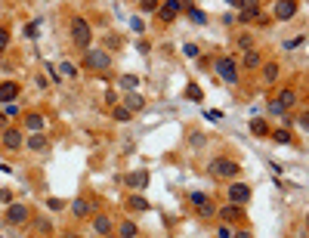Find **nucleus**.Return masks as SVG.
I'll return each instance as SVG.
<instances>
[{
	"label": "nucleus",
	"mask_w": 309,
	"mask_h": 238,
	"mask_svg": "<svg viewBox=\"0 0 309 238\" xmlns=\"http://www.w3.org/2000/svg\"><path fill=\"white\" fill-rule=\"evenodd\" d=\"M71 43L77 50H90V43H93V28H90V22L84 16L71 19Z\"/></svg>",
	"instance_id": "f257e3e1"
},
{
	"label": "nucleus",
	"mask_w": 309,
	"mask_h": 238,
	"mask_svg": "<svg viewBox=\"0 0 309 238\" xmlns=\"http://www.w3.org/2000/svg\"><path fill=\"white\" fill-rule=\"evenodd\" d=\"M207 173L216 176V179H235L238 173H241V164L232 161V158H213V161L207 164Z\"/></svg>",
	"instance_id": "f03ea898"
},
{
	"label": "nucleus",
	"mask_w": 309,
	"mask_h": 238,
	"mask_svg": "<svg viewBox=\"0 0 309 238\" xmlns=\"http://www.w3.org/2000/svg\"><path fill=\"white\" fill-rule=\"evenodd\" d=\"M84 65L93 68V71H111V56H108V50L90 47V50H84Z\"/></svg>",
	"instance_id": "7ed1b4c3"
},
{
	"label": "nucleus",
	"mask_w": 309,
	"mask_h": 238,
	"mask_svg": "<svg viewBox=\"0 0 309 238\" xmlns=\"http://www.w3.org/2000/svg\"><path fill=\"white\" fill-rule=\"evenodd\" d=\"M213 68H216V77H220V81H226L229 87L238 84V62L232 59V56H220V59L213 62Z\"/></svg>",
	"instance_id": "20e7f679"
},
{
	"label": "nucleus",
	"mask_w": 309,
	"mask_h": 238,
	"mask_svg": "<svg viewBox=\"0 0 309 238\" xmlns=\"http://www.w3.org/2000/svg\"><path fill=\"white\" fill-rule=\"evenodd\" d=\"M0 145H3L6 152H22L25 149V133H22L19 127H6L3 133H0Z\"/></svg>",
	"instance_id": "39448f33"
},
{
	"label": "nucleus",
	"mask_w": 309,
	"mask_h": 238,
	"mask_svg": "<svg viewBox=\"0 0 309 238\" xmlns=\"http://www.w3.org/2000/svg\"><path fill=\"white\" fill-rule=\"evenodd\" d=\"M31 220V210L25 207V204H19V201H13V204H6V213H3V223H9V226H25Z\"/></svg>",
	"instance_id": "423d86ee"
},
{
	"label": "nucleus",
	"mask_w": 309,
	"mask_h": 238,
	"mask_svg": "<svg viewBox=\"0 0 309 238\" xmlns=\"http://www.w3.org/2000/svg\"><path fill=\"white\" fill-rule=\"evenodd\" d=\"M226 195H229V204H238V207H244V204L250 201V186H247V183H232Z\"/></svg>",
	"instance_id": "0eeeda50"
},
{
	"label": "nucleus",
	"mask_w": 309,
	"mask_h": 238,
	"mask_svg": "<svg viewBox=\"0 0 309 238\" xmlns=\"http://www.w3.org/2000/svg\"><path fill=\"white\" fill-rule=\"evenodd\" d=\"M272 16H275L278 22H291V19L297 16V0H275Z\"/></svg>",
	"instance_id": "6e6552de"
},
{
	"label": "nucleus",
	"mask_w": 309,
	"mask_h": 238,
	"mask_svg": "<svg viewBox=\"0 0 309 238\" xmlns=\"http://www.w3.org/2000/svg\"><path fill=\"white\" fill-rule=\"evenodd\" d=\"M93 207H96V204H90L84 195H77L71 201V217L74 220H90V217H93Z\"/></svg>",
	"instance_id": "1a4fd4ad"
},
{
	"label": "nucleus",
	"mask_w": 309,
	"mask_h": 238,
	"mask_svg": "<svg viewBox=\"0 0 309 238\" xmlns=\"http://www.w3.org/2000/svg\"><path fill=\"white\" fill-rule=\"evenodd\" d=\"M216 217H220L226 226H235L238 220H244V207H238V204H226V207L216 210Z\"/></svg>",
	"instance_id": "9d476101"
},
{
	"label": "nucleus",
	"mask_w": 309,
	"mask_h": 238,
	"mask_svg": "<svg viewBox=\"0 0 309 238\" xmlns=\"http://www.w3.org/2000/svg\"><path fill=\"white\" fill-rule=\"evenodd\" d=\"M179 13H182V0H164V3L158 6V16H161L164 22H173Z\"/></svg>",
	"instance_id": "9b49d317"
},
{
	"label": "nucleus",
	"mask_w": 309,
	"mask_h": 238,
	"mask_svg": "<svg viewBox=\"0 0 309 238\" xmlns=\"http://www.w3.org/2000/svg\"><path fill=\"white\" fill-rule=\"evenodd\" d=\"M111 229H114V220L108 217V213H96V217H93V235L105 238Z\"/></svg>",
	"instance_id": "f8f14e48"
},
{
	"label": "nucleus",
	"mask_w": 309,
	"mask_h": 238,
	"mask_svg": "<svg viewBox=\"0 0 309 238\" xmlns=\"http://www.w3.org/2000/svg\"><path fill=\"white\" fill-rule=\"evenodd\" d=\"M43 127H47V118H43L40 111H28L25 115V130L28 133H43Z\"/></svg>",
	"instance_id": "ddd939ff"
},
{
	"label": "nucleus",
	"mask_w": 309,
	"mask_h": 238,
	"mask_svg": "<svg viewBox=\"0 0 309 238\" xmlns=\"http://www.w3.org/2000/svg\"><path fill=\"white\" fill-rule=\"evenodd\" d=\"M124 183H127L130 189H136V192L145 189V186H148V170H133V173L124 176Z\"/></svg>",
	"instance_id": "4468645a"
},
{
	"label": "nucleus",
	"mask_w": 309,
	"mask_h": 238,
	"mask_svg": "<svg viewBox=\"0 0 309 238\" xmlns=\"http://www.w3.org/2000/svg\"><path fill=\"white\" fill-rule=\"evenodd\" d=\"M19 96V84L16 81H3L0 84V102H16Z\"/></svg>",
	"instance_id": "2eb2a0df"
},
{
	"label": "nucleus",
	"mask_w": 309,
	"mask_h": 238,
	"mask_svg": "<svg viewBox=\"0 0 309 238\" xmlns=\"http://www.w3.org/2000/svg\"><path fill=\"white\" fill-rule=\"evenodd\" d=\"M47 136H43V133H31L28 136V139H25V149H31V152H47Z\"/></svg>",
	"instance_id": "dca6fc26"
},
{
	"label": "nucleus",
	"mask_w": 309,
	"mask_h": 238,
	"mask_svg": "<svg viewBox=\"0 0 309 238\" xmlns=\"http://www.w3.org/2000/svg\"><path fill=\"white\" fill-rule=\"evenodd\" d=\"M121 99H124V108H127V111H142L145 108V99L136 93V90H133V93H127V96H121Z\"/></svg>",
	"instance_id": "f3484780"
},
{
	"label": "nucleus",
	"mask_w": 309,
	"mask_h": 238,
	"mask_svg": "<svg viewBox=\"0 0 309 238\" xmlns=\"http://www.w3.org/2000/svg\"><path fill=\"white\" fill-rule=\"evenodd\" d=\"M297 99H300V96H297V90H291V87H284V90H281V93H278V105H281L284 111H288V108H294V105H297Z\"/></svg>",
	"instance_id": "a211bd4d"
},
{
	"label": "nucleus",
	"mask_w": 309,
	"mask_h": 238,
	"mask_svg": "<svg viewBox=\"0 0 309 238\" xmlns=\"http://www.w3.org/2000/svg\"><path fill=\"white\" fill-rule=\"evenodd\" d=\"M260 68H263V81H266V87H272V84L278 81V71H281L278 62H266V65H260Z\"/></svg>",
	"instance_id": "6ab92c4d"
},
{
	"label": "nucleus",
	"mask_w": 309,
	"mask_h": 238,
	"mask_svg": "<svg viewBox=\"0 0 309 238\" xmlns=\"http://www.w3.org/2000/svg\"><path fill=\"white\" fill-rule=\"evenodd\" d=\"M241 65L247 68V71H254V68H260V65H263V56H260L257 50H244V56H241Z\"/></svg>",
	"instance_id": "aec40b11"
},
{
	"label": "nucleus",
	"mask_w": 309,
	"mask_h": 238,
	"mask_svg": "<svg viewBox=\"0 0 309 238\" xmlns=\"http://www.w3.org/2000/svg\"><path fill=\"white\" fill-rule=\"evenodd\" d=\"M257 19H260V6L244 3L241 9H238V22H257Z\"/></svg>",
	"instance_id": "412c9836"
},
{
	"label": "nucleus",
	"mask_w": 309,
	"mask_h": 238,
	"mask_svg": "<svg viewBox=\"0 0 309 238\" xmlns=\"http://www.w3.org/2000/svg\"><path fill=\"white\" fill-rule=\"evenodd\" d=\"M182 9H186V13H189V19L195 22V25H207V16H204V13H201L198 6H192L189 0H182Z\"/></svg>",
	"instance_id": "4be33fe9"
},
{
	"label": "nucleus",
	"mask_w": 309,
	"mask_h": 238,
	"mask_svg": "<svg viewBox=\"0 0 309 238\" xmlns=\"http://www.w3.org/2000/svg\"><path fill=\"white\" fill-rule=\"evenodd\" d=\"M127 207H130V210H136V213H145V210H148V198L136 192V195H130V198H127Z\"/></svg>",
	"instance_id": "5701e85b"
},
{
	"label": "nucleus",
	"mask_w": 309,
	"mask_h": 238,
	"mask_svg": "<svg viewBox=\"0 0 309 238\" xmlns=\"http://www.w3.org/2000/svg\"><path fill=\"white\" fill-rule=\"evenodd\" d=\"M136 87H139V74H121V77H118V90H127V93H133Z\"/></svg>",
	"instance_id": "b1692460"
},
{
	"label": "nucleus",
	"mask_w": 309,
	"mask_h": 238,
	"mask_svg": "<svg viewBox=\"0 0 309 238\" xmlns=\"http://www.w3.org/2000/svg\"><path fill=\"white\" fill-rule=\"evenodd\" d=\"M247 127H250V133H254V136H269L272 133L269 130V121H263V118H250Z\"/></svg>",
	"instance_id": "393cba45"
},
{
	"label": "nucleus",
	"mask_w": 309,
	"mask_h": 238,
	"mask_svg": "<svg viewBox=\"0 0 309 238\" xmlns=\"http://www.w3.org/2000/svg\"><path fill=\"white\" fill-rule=\"evenodd\" d=\"M118 235H121V238H136V235H139V229H136L133 220H121V223H118Z\"/></svg>",
	"instance_id": "a878e982"
},
{
	"label": "nucleus",
	"mask_w": 309,
	"mask_h": 238,
	"mask_svg": "<svg viewBox=\"0 0 309 238\" xmlns=\"http://www.w3.org/2000/svg\"><path fill=\"white\" fill-rule=\"evenodd\" d=\"M56 74H59V77H68V81H74V77H77V65H74V62H59Z\"/></svg>",
	"instance_id": "bb28decb"
},
{
	"label": "nucleus",
	"mask_w": 309,
	"mask_h": 238,
	"mask_svg": "<svg viewBox=\"0 0 309 238\" xmlns=\"http://www.w3.org/2000/svg\"><path fill=\"white\" fill-rule=\"evenodd\" d=\"M111 118L118 121V124H127V121L133 118V111H127L124 105H114V108H111Z\"/></svg>",
	"instance_id": "cd10ccee"
},
{
	"label": "nucleus",
	"mask_w": 309,
	"mask_h": 238,
	"mask_svg": "<svg viewBox=\"0 0 309 238\" xmlns=\"http://www.w3.org/2000/svg\"><path fill=\"white\" fill-rule=\"evenodd\" d=\"M275 142H281V145H288V142H294V136H291V130L288 127H281V130H275V133H269Z\"/></svg>",
	"instance_id": "c85d7f7f"
},
{
	"label": "nucleus",
	"mask_w": 309,
	"mask_h": 238,
	"mask_svg": "<svg viewBox=\"0 0 309 238\" xmlns=\"http://www.w3.org/2000/svg\"><path fill=\"white\" fill-rule=\"evenodd\" d=\"M186 99H189V102H201V99H204L201 87H198V84H189V87H186Z\"/></svg>",
	"instance_id": "c756f323"
},
{
	"label": "nucleus",
	"mask_w": 309,
	"mask_h": 238,
	"mask_svg": "<svg viewBox=\"0 0 309 238\" xmlns=\"http://www.w3.org/2000/svg\"><path fill=\"white\" fill-rule=\"evenodd\" d=\"M204 142H207V136H204V133H192V136H189V145H192V149H204Z\"/></svg>",
	"instance_id": "7c9ffc66"
},
{
	"label": "nucleus",
	"mask_w": 309,
	"mask_h": 238,
	"mask_svg": "<svg viewBox=\"0 0 309 238\" xmlns=\"http://www.w3.org/2000/svg\"><path fill=\"white\" fill-rule=\"evenodd\" d=\"M300 43H306V34H297V37H294V40H284V43H281V47H284V50H288V53H291V50H297V47H300Z\"/></svg>",
	"instance_id": "2f4dec72"
},
{
	"label": "nucleus",
	"mask_w": 309,
	"mask_h": 238,
	"mask_svg": "<svg viewBox=\"0 0 309 238\" xmlns=\"http://www.w3.org/2000/svg\"><path fill=\"white\" fill-rule=\"evenodd\" d=\"M182 56H189V59H198V56H201L198 43H186V47H182Z\"/></svg>",
	"instance_id": "473e14b6"
},
{
	"label": "nucleus",
	"mask_w": 309,
	"mask_h": 238,
	"mask_svg": "<svg viewBox=\"0 0 309 238\" xmlns=\"http://www.w3.org/2000/svg\"><path fill=\"white\" fill-rule=\"evenodd\" d=\"M139 3H142V13H158L161 0H139Z\"/></svg>",
	"instance_id": "72a5a7b5"
},
{
	"label": "nucleus",
	"mask_w": 309,
	"mask_h": 238,
	"mask_svg": "<svg viewBox=\"0 0 309 238\" xmlns=\"http://www.w3.org/2000/svg\"><path fill=\"white\" fill-rule=\"evenodd\" d=\"M189 201L195 204V207H201V204L207 201V192H192V195H189Z\"/></svg>",
	"instance_id": "f704fd0d"
},
{
	"label": "nucleus",
	"mask_w": 309,
	"mask_h": 238,
	"mask_svg": "<svg viewBox=\"0 0 309 238\" xmlns=\"http://www.w3.org/2000/svg\"><path fill=\"white\" fill-rule=\"evenodd\" d=\"M213 213H216V207H213L210 201H204L201 207H198V217H213Z\"/></svg>",
	"instance_id": "c9c22d12"
},
{
	"label": "nucleus",
	"mask_w": 309,
	"mask_h": 238,
	"mask_svg": "<svg viewBox=\"0 0 309 238\" xmlns=\"http://www.w3.org/2000/svg\"><path fill=\"white\" fill-rule=\"evenodd\" d=\"M6 47H9V31H6V25H0V53Z\"/></svg>",
	"instance_id": "e433bc0d"
},
{
	"label": "nucleus",
	"mask_w": 309,
	"mask_h": 238,
	"mask_svg": "<svg viewBox=\"0 0 309 238\" xmlns=\"http://www.w3.org/2000/svg\"><path fill=\"white\" fill-rule=\"evenodd\" d=\"M130 28H133L136 34H139V31H145V22H142V16H133V19H130Z\"/></svg>",
	"instance_id": "4c0bfd02"
},
{
	"label": "nucleus",
	"mask_w": 309,
	"mask_h": 238,
	"mask_svg": "<svg viewBox=\"0 0 309 238\" xmlns=\"http://www.w3.org/2000/svg\"><path fill=\"white\" fill-rule=\"evenodd\" d=\"M238 47H241V50H254V40H250V34H241V37H238Z\"/></svg>",
	"instance_id": "58836bf2"
},
{
	"label": "nucleus",
	"mask_w": 309,
	"mask_h": 238,
	"mask_svg": "<svg viewBox=\"0 0 309 238\" xmlns=\"http://www.w3.org/2000/svg\"><path fill=\"white\" fill-rule=\"evenodd\" d=\"M47 207H50V210H62L65 201H62V198H47Z\"/></svg>",
	"instance_id": "ea45409f"
},
{
	"label": "nucleus",
	"mask_w": 309,
	"mask_h": 238,
	"mask_svg": "<svg viewBox=\"0 0 309 238\" xmlns=\"http://www.w3.org/2000/svg\"><path fill=\"white\" fill-rule=\"evenodd\" d=\"M50 229H53L50 220H37V232H40V235H50Z\"/></svg>",
	"instance_id": "a19ab883"
},
{
	"label": "nucleus",
	"mask_w": 309,
	"mask_h": 238,
	"mask_svg": "<svg viewBox=\"0 0 309 238\" xmlns=\"http://www.w3.org/2000/svg\"><path fill=\"white\" fill-rule=\"evenodd\" d=\"M0 204H13V192L9 189H0Z\"/></svg>",
	"instance_id": "79ce46f5"
},
{
	"label": "nucleus",
	"mask_w": 309,
	"mask_h": 238,
	"mask_svg": "<svg viewBox=\"0 0 309 238\" xmlns=\"http://www.w3.org/2000/svg\"><path fill=\"white\" fill-rule=\"evenodd\" d=\"M266 108L272 111V115H284V108L278 105V99H272V102H269V105H266Z\"/></svg>",
	"instance_id": "37998d69"
},
{
	"label": "nucleus",
	"mask_w": 309,
	"mask_h": 238,
	"mask_svg": "<svg viewBox=\"0 0 309 238\" xmlns=\"http://www.w3.org/2000/svg\"><path fill=\"white\" fill-rule=\"evenodd\" d=\"M37 28H40V19H34V22H31V25L25 28V34H28V37H34V34H37Z\"/></svg>",
	"instance_id": "c03bdc74"
},
{
	"label": "nucleus",
	"mask_w": 309,
	"mask_h": 238,
	"mask_svg": "<svg viewBox=\"0 0 309 238\" xmlns=\"http://www.w3.org/2000/svg\"><path fill=\"white\" fill-rule=\"evenodd\" d=\"M19 115V105L16 102H6V118H16Z\"/></svg>",
	"instance_id": "a18cd8bd"
},
{
	"label": "nucleus",
	"mask_w": 309,
	"mask_h": 238,
	"mask_svg": "<svg viewBox=\"0 0 309 238\" xmlns=\"http://www.w3.org/2000/svg\"><path fill=\"white\" fill-rule=\"evenodd\" d=\"M136 50L145 56V53H152V43H148V40H139V43H136Z\"/></svg>",
	"instance_id": "49530a36"
},
{
	"label": "nucleus",
	"mask_w": 309,
	"mask_h": 238,
	"mask_svg": "<svg viewBox=\"0 0 309 238\" xmlns=\"http://www.w3.org/2000/svg\"><path fill=\"white\" fill-rule=\"evenodd\" d=\"M105 43H108V50H118V47H121V37H114V34H108V40H105Z\"/></svg>",
	"instance_id": "de8ad7c7"
},
{
	"label": "nucleus",
	"mask_w": 309,
	"mask_h": 238,
	"mask_svg": "<svg viewBox=\"0 0 309 238\" xmlns=\"http://www.w3.org/2000/svg\"><path fill=\"white\" fill-rule=\"evenodd\" d=\"M235 238H254V232H250V229H238Z\"/></svg>",
	"instance_id": "09e8293b"
},
{
	"label": "nucleus",
	"mask_w": 309,
	"mask_h": 238,
	"mask_svg": "<svg viewBox=\"0 0 309 238\" xmlns=\"http://www.w3.org/2000/svg\"><path fill=\"white\" fill-rule=\"evenodd\" d=\"M207 121H223V111H207Z\"/></svg>",
	"instance_id": "8fccbe9b"
},
{
	"label": "nucleus",
	"mask_w": 309,
	"mask_h": 238,
	"mask_svg": "<svg viewBox=\"0 0 309 238\" xmlns=\"http://www.w3.org/2000/svg\"><path fill=\"white\" fill-rule=\"evenodd\" d=\"M226 3H229V6H235V9H241V6H244V0H226Z\"/></svg>",
	"instance_id": "3c124183"
},
{
	"label": "nucleus",
	"mask_w": 309,
	"mask_h": 238,
	"mask_svg": "<svg viewBox=\"0 0 309 238\" xmlns=\"http://www.w3.org/2000/svg\"><path fill=\"white\" fill-rule=\"evenodd\" d=\"M244 3H254V6H260V0H244Z\"/></svg>",
	"instance_id": "603ef678"
},
{
	"label": "nucleus",
	"mask_w": 309,
	"mask_h": 238,
	"mask_svg": "<svg viewBox=\"0 0 309 238\" xmlns=\"http://www.w3.org/2000/svg\"><path fill=\"white\" fill-rule=\"evenodd\" d=\"M105 238H121V235H114V232H108V235H105Z\"/></svg>",
	"instance_id": "864d4df0"
},
{
	"label": "nucleus",
	"mask_w": 309,
	"mask_h": 238,
	"mask_svg": "<svg viewBox=\"0 0 309 238\" xmlns=\"http://www.w3.org/2000/svg\"><path fill=\"white\" fill-rule=\"evenodd\" d=\"M3 121H6V115H0V127H3Z\"/></svg>",
	"instance_id": "5fc2aeb1"
},
{
	"label": "nucleus",
	"mask_w": 309,
	"mask_h": 238,
	"mask_svg": "<svg viewBox=\"0 0 309 238\" xmlns=\"http://www.w3.org/2000/svg\"><path fill=\"white\" fill-rule=\"evenodd\" d=\"M40 238H47V235H40Z\"/></svg>",
	"instance_id": "6e6d98bb"
}]
</instances>
